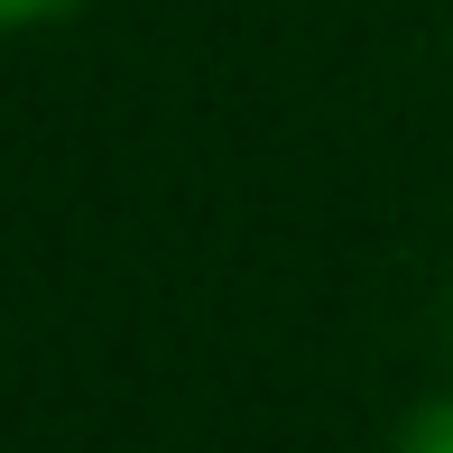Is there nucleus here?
<instances>
[{"label":"nucleus","instance_id":"1","mask_svg":"<svg viewBox=\"0 0 453 453\" xmlns=\"http://www.w3.org/2000/svg\"><path fill=\"white\" fill-rule=\"evenodd\" d=\"M388 453H453V388H444V398H426L417 417L398 426V444H388Z\"/></svg>","mask_w":453,"mask_h":453},{"label":"nucleus","instance_id":"2","mask_svg":"<svg viewBox=\"0 0 453 453\" xmlns=\"http://www.w3.org/2000/svg\"><path fill=\"white\" fill-rule=\"evenodd\" d=\"M84 0H0V28H37V19H65Z\"/></svg>","mask_w":453,"mask_h":453}]
</instances>
